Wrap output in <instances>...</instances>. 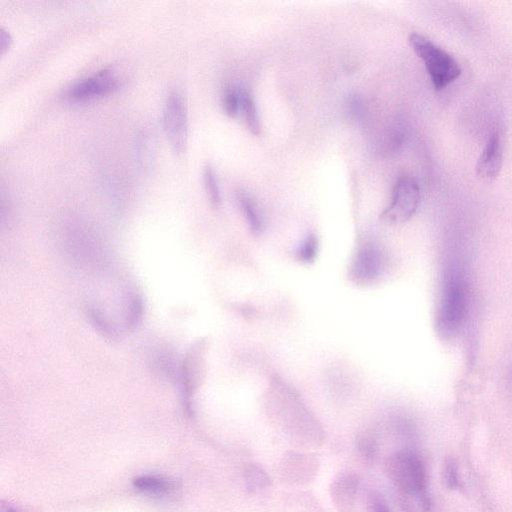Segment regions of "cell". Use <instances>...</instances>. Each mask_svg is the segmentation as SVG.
Returning <instances> with one entry per match:
<instances>
[{"label": "cell", "instance_id": "1", "mask_svg": "<svg viewBox=\"0 0 512 512\" xmlns=\"http://www.w3.org/2000/svg\"><path fill=\"white\" fill-rule=\"evenodd\" d=\"M273 422L292 447L317 449L323 446L325 432L298 394L289 388L275 390L268 407Z\"/></svg>", "mask_w": 512, "mask_h": 512}, {"label": "cell", "instance_id": "2", "mask_svg": "<svg viewBox=\"0 0 512 512\" xmlns=\"http://www.w3.org/2000/svg\"><path fill=\"white\" fill-rule=\"evenodd\" d=\"M384 470L390 481L405 494L415 495L425 511H430L432 500L427 491V474L424 461L416 452L401 449L386 457Z\"/></svg>", "mask_w": 512, "mask_h": 512}, {"label": "cell", "instance_id": "3", "mask_svg": "<svg viewBox=\"0 0 512 512\" xmlns=\"http://www.w3.org/2000/svg\"><path fill=\"white\" fill-rule=\"evenodd\" d=\"M411 47L422 58L436 90H441L457 80L461 74L457 62L436 46L430 39L414 33L409 38Z\"/></svg>", "mask_w": 512, "mask_h": 512}, {"label": "cell", "instance_id": "4", "mask_svg": "<svg viewBox=\"0 0 512 512\" xmlns=\"http://www.w3.org/2000/svg\"><path fill=\"white\" fill-rule=\"evenodd\" d=\"M164 128L174 153L183 154L189 141V114L186 100L179 91L172 92L166 99Z\"/></svg>", "mask_w": 512, "mask_h": 512}, {"label": "cell", "instance_id": "5", "mask_svg": "<svg viewBox=\"0 0 512 512\" xmlns=\"http://www.w3.org/2000/svg\"><path fill=\"white\" fill-rule=\"evenodd\" d=\"M421 203V189L418 183L409 176H404L394 187L391 203L383 212L382 218L389 223H402L410 220Z\"/></svg>", "mask_w": 512, "mask_h": 512}, {"label": "cell", "instance_id": "6", "mask_svg": "<svg viewBox=\"0 0 512 512\" xmlns=\"http://www.w3.org/2000/svg\"><path fill=\"white\" fill-rule=\"evenodd\" d=\"M122 86V80L113 70H103L75 82L65 97L71 103H87L111 94Z\"/></svg>", "mask_w": 512, "mask_h": 512}, {"label": "cell", "instance_id": "7", "mask_svg": "<svg viewBox=\"0 0 512 512\" xmlns=\"http://www.w3.org/2000/svg\"><path fill=\"white\" fill-rule=\"evenodd\" d=\"M320 467V461L312 453L289 451L285 453L278 467L280 480L292 485L312 483Z\"/></svg>", "mask_w": 512, "mask_h": 512}, {"label": "cell", "instance_id": "8", "mask_svg": "<svg viewBox=\"0 0 512 512\" xmlns=\"http://www.w3.org/2000/svg\"><path fill=\"white\" fill-rule=\"evenodd\" d=\"M383 273L382 251L373 243H365L360 247L350 267L351 279L357 284H373L381 279Z\"/></svg>", "mask_w": 512, "mask_h": 512}, {"label": "cell", "instance_id": "9", "mask_svg": "<svg viewBox=\"0 0 512 512\" xmlns=\"http://www.w3.org/2000/svg\"><path fill=\"white\" fill-rule=\"evenodd\" d=\"M359 485V476L355 473H341L334 478L330 491L338 512L356 511Z\"/></svg>", "mask_w": 512, "mask_h": 512}, {"label": "cell", "instance_id": "10", "mask_svg": "<svg viewBox=\"0 0 512 512\" xmlns=\"http://www.w3.org/2000/svg\"><path fill=\"white\" fill-rule=\"evenodd\" d=\"M466 309V295L463 283L452 281L444 296L441 309V323L448 330L457 329L464 321Z\"/></svg>", "mask_w": 512, "mask_h": 512}, {"label": "cell", "instance_id": "11", "mask_svg": "<svg viewBox=\"0 0 512 512\" xmlns=\"http://www.w3.org/2000/svg\"><path fill=\"white\" fill-rule=\"evenodd\" d=\"M502 165V148L499 133L491 134L488 144L477 159L475 172L478 178L492 180L498 178Z\"/></svg>", "mask_w": 512, "mask_h": 512}, {"label": "cell", "instance_id": "12", "mask_svg": "<svg viewBox=\"0 0 512 512\" xmlns=\"http://www.w3.org/2000/svg\"><path fill=\"white\" fill-rule=\"evenodd\" d=\"M138 491L148 494H164L178 488V483L171 478L157 475H140L133 480Z\"/></svg>", "mask_w": 512, "mask_h": 512}, {"label": "cell", "instance_id": "13", "mask_svg": "<svg viewBox=\"0 0 512 512\" xmlns=\"http://www.w3.org/2000/svg\"><path fill=\"white\" fill-rule=\"evenodd\" d=\"M239 115L246 122L251 133L258 134L260 130L259 119L255 99L248 91L240 88V105Z\"/></svg>", "mask_w": 512, "mask_h": 512}, {"label": "cell", "instance_id": "14", "mask_svg": "<svg viewBox=\"0 0 512 512\" xmlns=\"http://www.w3.org/2000/svg\"><path fill=\"white\" fill-rule=\"evenodd\" d=\"M245 483L249 493H257L270 488L271 477L265 470L256 464H250L245 470Z\"/></svg>", "mask_w": 512, "mask_h": 512}, {"label": "cell", "instance_id": "15", "mask_svg": "<svg viewBox=\"0 0 512 512\" xmlns=\"http://www.w3.org/2000/svg\"><path fill=\"white\" fill-rule=\"evenodd\" d=\"M238 199L243 214L246 215L249 228L255 233H260L264 231V224L262 214H259L258 207L254 199L246 192H239Z\"/></svg>", "mask_w": 512, "mask_h": 512}, {"label": "cell", "instance_id": "16", "mask_svg": "<svg viewBox=\"0 0 512 512\" xmlns=\"http://www.w3.org/2000/svg\"><path fill=\"white\" fill-rule=\"evenodd\" d=\"M357 449L360 457H362L368 463H374L379 451V443H377L376 436L371 432H365L359 434L357 439Z\"/></svg>", "mask_w": 512, "mask_h": 512}, {"label": "cell", "instance_id": "17", "mask_svg": "<svg viewBox=\"0 0 512 512\" xmlns=\"http://www.w3.org/2000/svg\"><path fill=\"white\" fill-rule=\"evenodd\" d=\"M204 183L207 197L214 207H218L222 204V193L216 174L211 166L206 167L204 172Z\"/></svg>", "mask_w": 512, "mask_h": 512}, {"label": "cell", "instance_id": "18", "mask_svg": "<svg viewBox=\"0 0 512 512\" xmlns=\"http://www.w3.org/2000/svg\"><path fill=\"white\" fill-rule=\"evenodd\" d=\"M138 159L142 169L148 170L154 159V142L147 133L140 134L138 139Z\"/></svg>", "mask_w": 512, "mask_h": 512}, {"label": "cell", "instance_id": "19", "mask_svg": "<svg viewBox=\"0 0 512 512\" xmlns=\"http://www.w3.org/2000/svg\"><path fill=\"white\" fill-rule=\"evenodd\" d=\"M318 254V240L315 234H310L302 241L298 249V258L299 262L310 264L315 262Z\"/></svg>", "mask_w": 512, "mask_h": 512}, {"label": "cell", "instance_id": "20", "mask_svg": "<svg viewBox=\"0 0 512 512\" xmlns=\"http://www.w3.org/2000/svg\"><path fill=\"white\" fill-rule=\"evenodd\" d=\"M240 105V88H230L224 91L222 106L226 114L231 117L239 116Z\"/></svg>", "mask_w": 512, "mask_h": 512}, {"label": "cell", "instance_id": "21", "mask_svg": "<svg viewBox=\"0 0 512 512\" xmlns=\"http://www.w3.org/2000/svg\"><path fill=\"white\" fill-rule=\"evenodd\" d=\"M127 318L128 330L134 331L139 325L144 315V300L139 296H133L130 300Z\"/></svg>", "mask_w": 512, "mask_h": 512}, {"label": "cell", "instance_id": "22", "mask_svg": "<svg viewBox=\"0 0 512 512\" xmlns=\"http://www.w3.org/2000/svg\"><path fill=\"white\" fill-rule=\"evenodd\" d=\"M88 316L92 325H95L96 329L105 335L106 338H116L117 332L114 327L97 309H89Z\"/></svg>", "mask_w": 512, "mask_h": 512}, {"label": "cell", "instance_id": "23", "mask_svg": "<svg viewBox=\"0 0 512 512\" xmlns=\"http://www.w3.org/2000/svg\"><path fill=\"white\" fill-rule=\"evenodd\" d=\"M444 481H446L448 489L457 490L458 488V468L455 459H447L446 468H444Z\"/></svg>", "mask_w": 512, "mask_h": 512}, {"label": "cell", "instance_id": "24", "mask_svg": "<svg viewBox=\"0 0 512 512\" xmlns=\"http://www.w3.org/2000/svg\"><path fill=\"white\" fill-rule=\"evenodd\" d=\"M369 509L371 512H391L388 502L381 493L376 491L369 494Z\"/></svg>", "mask_w": 512, "mask_h": 512}, {"label": "cell", "instance_id": "25", "mask_svg": "<svg viewBox=\"0 0 512 512\" xmlns=\"http://www.w3.org/2000/svg\"><path fill=\"white\" fill-rule=\"evenodd\" d=\"M348 107H349V113L352 116L357 117H357L363 115L364 113V105L362 103V100H360L357 97L350 98Z\"/></svg>", "mask_w": 512, "mask_h": 512}, {"label": "cell", "instance_id": "26", "mask_svg": "<svg viewBox=\"0 0 512 512\" xmlns=\"http://www.w3.org/2000/svg\"><path fill=\"white\" fill-rule=\"evenodd\" d=\"M0 39H2V54L4 55L7 49H10L13 39L10 32H7L4 29H2V38Z\"/></svg>", "mask_w": 512, "mask_h": 512}, {"label": "cell", "instance_id": "27", "mask_svg": "<svg viewBox=\"0 0 512 512\" xmlns=\"http://www.w3.org/2000/svg\"><path fill=\"white\" fill-rule=\"evenodd\" d=\"M0 512H19L14 508L10 505H2V508H0Z\"/></svg>", "mask_w": 512, "mask_h": 512}]
</instances>
